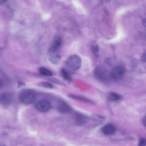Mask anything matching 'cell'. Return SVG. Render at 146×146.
I'll return each mask as SVG.
<instances>
[{"label": "cell", "mask_w": 146, "mask_h": 146, "mask_svg": "<svg viewBox=\"0 0 146 146\" xmlns=\"http://www.w3.org/2000/svg\"><path fill=\"white\" fill-rule=\"evenodd\" d=\"M37 85L39 86L49 89H52L53 87V85L51 83L47 82H39Z\"/></svg>", "instance_id": "e0dca14e"}, {"label": "cell", "mask_w": 146, "mask_h": 146, "mask_svg": "<svg viewBox=\"0 0 146 146\" xmlns=\"http://www.w3.org/2000/svg\"><path fill=\"white\" fill-rule=\"evenodd\" d=\"M143 123H144V125H145V116L143 119Z\"/></svg>", "instance_id": "cb8c5ba5"}, {"label": "cell", "mask_w": 146, "mask_h": 146, "mask_svg": "<svg viewBox=\"0 0 146 146\" xmlns=\"http://www.w3.org/2000/svg\"><path fill=\"white\" fill-rule=\"evenodd\" d=\"M94 74L96 77L101 81H105L106 79L107 74L106 71L100 67L98 66L95 68Z\"/></svg>", "instance_id": "8992f818"}, {"label": "cell", "mask_w": 146, "mask_h": 146, "mask_svg": "<svg viewBox=\"0 0 146 146\" xmlns=\"http://www.w3.org/2000/svg\"><path fill=\"white\" fill-rule=\"evenodd\" d=\"M38 72L41 74L46 76H51L53 75V73L50 70L43 67L39 68Z\"/></svg>", "instance_id": "5bb4252c"}, {"label": "cell", "mask_w": 146, "mask_h": 146, "mask_svg": "<svg viewBox=\"0 0 146 146\" xmlns=\"http://www.w3.org/2000/svg\"><path fill=\"white\" fill-rule=\"evenodd\" d=\"M101 131L104 134L109 135L113 134L115 132V129L112 124L108 123L102 127Z\"/></svg>", "instance_id": "52a82bcc"}, {"label": "cell", "mask_w": 146, "mask_h": 146, "mask_svg": "<svg viewBox=\"0 0 146 146\" xmlns=\"http://www.w3.org/2000/svg\"><path fill=\"white\" fill-rule=\"evenodd\" d=\"M7 0H0V4H3L5 3Z\"/></svg>", "instance_id": "7402d4cb"}, {"label": "cell", "mask_w": 146, "mask_h": 146, "mask_svg": "<svg viewBox=\"0 0 146 146\" xmlns=\"http://www.w3.org/2000/svg\"><path fill=\"white\" fill-rule=\"evenodd\" d=\"M67 96L69 98L76 100L90 103H92V102L90 100L86 98L75 94H68Z\"/></svg>", "instance_id": "4fadbf2b"}, {"label": "cell", "mask_w": 146, "mask_h": 146, "mask_svg": "<svg viewBox=\"0 0 146 146\" xmlns=\"http://www.w3.org/2000/svg\"><path fill=\"white\" fill-rule=\"evenodd\" d=\"M88 120V117L84 114L78 113L75 116V123L78 125H81L86 123Z\"/></svg>", "instance_id": "9c48e42d"}, {"label": "cell", "mask_w": 146, "mask_h": 146, "mask_svg": "<svg viewBox=\"0 0 146 146\" xmlns=\"http://www.w3.org/2000/svg\"><path fill=\"white\" fill-rule=\"evenodd\" d=\"M143 25L145 26L146 25V20L145 19H143Z\"/></svg>", "instance_id": "603a6c76"}, {"label": "cell", "mask_w": 146, "mask_h": 146, "mask_svg": "<svg viewBox=\"0 0 146 146\" xmlns=\"http://www.w3.org/2000/svg\"><path fill=\"white\" fill-rule=\"evenodd\" d=\"M139 145L140 146H145L146 145V139L144 138L141 139L139 141Z\"/></svg>", "instance_id": "d6986e66"}, {"label": "cell", "mask_w": 146, "mask_h": 146, "mask_svg": "<svg viewBox=\"0 0 146 146\" xmlns=\"http://www.w3.org/2000/svg\"><path fill=\"white\" fill-rule=\"evenodd\" d=\"M62 39L60 36L56 37L52 43L49 50L59 51L62 46Z\"/></svg>", "instance_id": "ba28073f"}, {"label": "cell", "mask_w": 146, "mask_h": 146, "mask_svg": "<svg viewBox=\"0 0 146 146\" xmlns=\"http://www.w3.org/2000/svg\"><path fill=\"white\" fill-rule=\"evenodd\" d=\"M48 57L50 62L55 65L58 64L61 59L59 51L49 50Z\"/></svg>", "instance_id": "5b68a950"}, {"label": "cell", "mask_w": 146, "mask_h": 146, "mask_svg": "<svg viewBox=\"0 0 146 146\" xmlns=\"http://www.w3.org/2000/svg\"><path fill=\"white\" fill-rule=\"evenodd\" d=\"M47 79L48 81L58 85L64 86L66 85L65 83L63 81L54 78H49Z\"/></svg>", "instance_id": "ac0fdd59"}, {"label": "cell", "mask_w": 146, "mask_h": 146, "mask_svg": "<svg viewBox=\"0 0 146 146\" xmlns=\"http://www.w3.org/2000/svg\"><path fill=\"white\" fill-rule=\"evenodd\" d=\"M58 110L61 113H66L71 111L72 110V108L71 106L67 103L62 102L58 105Z\"/></svg>", "instance_id": "8fae6325"}, {"label": "cell", "mask_w": 146, "mask_h": 146, "mask_svg": "<svg viewBox=\"0 0 146 146\" xmlns=\"http://www.w3.org/2000/svg\"><path fill=\"white\" fill-rule=\"evenodd\" d=\"M146 52H144L143 53V54L141 57V59L144 62H145L146 61Z\"/></svg>", "instance_id": "ffe728a7"}, {"label": "cell", "mask_w": 146, "mask_h": 146, "mask_svg": "<svg viewBox=\"0 0 146 146\" xmlns=\"http://www.w3.org/2000/svg\"><path fill=\"white\" fill-rule=\"evenodd\" d=\"M3 85V82L2 80L0 79V88H1Z\"/></svg>", "instance_id": "d4e9b609"}, {"label": "cell", "mask_w": 146, "mask_h": 146, "mask_svg": "<svg viewBox=\"0 0 146 146\" xmlns=\"http://www.w3.org/2000/svg\"><path fill=\"white\" fill-rule=\"evenodd\" d=\"M90 46L94 55L98 57L99 54V47L98 44L96 42H93L91 43Z\"/></svg>", "instance_id": "9a60e30c"}, {"label": "cell", "mask_w": 146, "mask_h": 146, "mask_svg": "<svg viewBox=\"0 0 146 146\" xmlns=\"http://www.w3.org/2000/svg\"><path fill=\"white\" fill-rule=\"evenodd\" d=\"M125 72V70L123 68L120 66H117L112 70L110 76L112 79L118 80L123 76Z\"/></svg>", "instance_id": "3957f363"}, {"label": "cell", "mask_w": 146, "mask_h": 146, "mask_svg": "<svg viewBox=\"0 0 146 146\" xmlns=\"http://www.w3.org/2000/svg\"><path fill=\"white\" fill-rule=\"evenodd\" d=\"M12 99L11 95L9 93L4 92L0 95V102L4 104H9L11 102Z\"/></svg>", "instance_id": "7c38bea8"}, {"label": "cell", "mask_w": 146, "mask_h": 146, "mask_svg": "<svg viewBox=\"0 0 146 146\" xmlns=\"http://www.w3.org/2000/svg\"><path fill=\"white\" fill-rule=\"evenodd\" d=\"M108 98L111 101H118L121 99V96L117 94L114 92H111L108 96Z\"/></svg>", "instance_id": "2e32d148"}, {"label": "cell", "mask_w": 146, "mask_h": 146, "mask_svg": "<svg viewBox=\"0 0 146 146\" xmlns=\"http://www.w3.org/2000/svg\"><path fill=\"white\" fill-rule=\"evenodd\" d=\"M82 60L78 55H73L69 56L67 59L66 64L68 68L73 71H76L80 68Z\"/></svg>", "instance_id": "6da1fadb"}, {"label": "cell", "mask_w": 146, "mask_h": 146, "mask_svg": "<svg viewBox=\"0 0 146 146\" xmlns=\"http://www.w3.org/2000/svg\"><path fill=\"white\" fill-rule=\"evenodd\" d=\"M37 110L41 112H46L50 109V104L49 102L45 100H42L37 102L35 104Z\"/></svg>", "instance_id": "277c9868"}, {"label": "cell", "mask_w": 146, "mask_h": 146, "mask_svg": "<svg viewBox=\"0 0 146 146\" xmlns=\"http://www.w3.org/2000/svg\"><path fill=\"white\" fill-rule=\"evenodd\" d=\"M35 92L31 90H26L22 92L19 96V99L23 103L29 104L33 103L36 98Z\"/></svg>", "instance_id": "7a4b0ae2"}, {"label": "cell", "mask_w": 146, "mask_h": 146, "mask_svg": "<svg viewBox=\"0 0 146 146\" xmlns=\"http://www.w3.org/2000/svg\"><path fill=\"white\" fill-rule=\"evenodd\" d=\"M74 72L68 69L64 68L60 70V73L63 78L65 81L70 82L71 81L70 74L74 73Z\"/></svg>", "instance_id": "30bf717a"}, {"label": "cell", "mask_w": 146, "mask_h": 146, "mask_svg": "<svg viewBox=\"0 0 146 146\" xmlns=\"http://www.w3.org/2000/svg\"><path fill=\"white\" fill-rule=\"evenodd\" d=\"M50 17V15L48 14H44L42 16V18L43 19H48Z\"/></svg>", "instance_id": "44dd1931"}]
</instances>
